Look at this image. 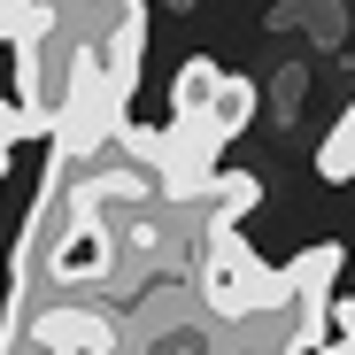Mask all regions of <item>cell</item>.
I'll return each mask as SVG.
<instances>
[{"mask_svg": "<svg viewBox=\"0 0 355 355\" xmlns=\"http://www.w3.org/2000/svg\"><path fill=\"white\" fill-rule=\"evenodd\" d=\"M263 201L255 170H224L209 193H178L170 132L124 124L101 147H54L31 224L16 240V293L0 355H116L155 286L209 263L216 224Z\"/></svg>", "mask_w": 355, "mask_h": 355, "instance_id": "1", "label": "cell"}, {"mask_svg": "<svg viewBox=\"0 0 355 355\" xmlns=\"http://www.w3.org/2000/svg\"><path fill=\"white\" fill-rule=\"evenodd\" d=\"M132 31H147V0H85L70 16H46L24 46H16V85H24V116L31 132H54L62 124L70 93L116 62V46Z\"/></svg>", "mask_w": 355, "mask_h": 355, "instance_id": "2", "label": "cell"}, {"mask_svg": "<svg viewBox=\"0 0 355 355\" xmlns=\"http://www.w3.org/2000/svg\"><path fill=\"white\" fill-rule=\"evenodd\" d=\"M216 101H224V70L209 62V54L178 62V85H170V116H178V124H209Z\"/></svg>", "mask_w": 355, "mask_h": 355, "instance_id": "3", "label": "cell"}, {"mask_svg": "<svg viewBox=\"0 0 355 355\" xmlns=\"http://www.w3.org/2000/svg\"><path fill=\"white\" fill-rule=\"evenodd\" d=\"M317 178H324V186H340V178H355V101H347V116L332 124V139L317 147Z\"/></svg>", "mask_w": 355, "mask_h": 355, "instance_id": "4", "label": "cell"}, {"mask_svg": "<svg viewBox=\"0 0 355 355\" xmlns=\"http://www.w3.org/2000/svg\"><path fill=\"white\" fill-rule=\"evenodd\" d=\"M248 116H255V85H248V78H224V101H216L209 124H216L224 139H240V132H248Z\"/></svg>", "mask_w": 355, "mask_h": 355, "instance_id": "5", "label": "cell"}, {"mask_svg": "<svg viewBox=\"0 0 355 355\" xmlns=\"http://www.w3.org/2000/svg\"><path fill=\"white\" fill-rule=\"evenodd\" d=\"M39 24H46L39 8H24V0H0V46H24Z\"/></svg>", "mask_w": 355, "mask_h": 355, "instance_id": "6", "label": "cell"}, {"mask_svg": "<svg viewBox=\"0 0 355 355\" xmlns=\"http://www.w3.org/2000/svg\"><path fill=\"white\" fill-rule=\"evenodd\" d=\"M332 332H340V340H355V302H332Z\"/></svg>", "mask_w": 355, "mask_h": 355, "instance_id": "7", "label": "cell"}, {"mask_svg": "<svg viewBox=\"0 0 355 355\" xmlns=\"http://www.w3.org/2000/svg\"><path fill=\"white\" fill-rule=\"evenodd\" d=\"M24 8H39V16H70V8H85V0H24Z\"/></svg>", "mask_w": 355, "mask_h": 355, "instance_id": "8", "label": "cell"}]
</instances>
